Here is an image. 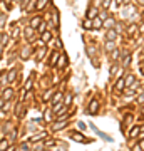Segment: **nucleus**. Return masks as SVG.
I'll return each mask as SVG.
<instances>
[{
	"label": "nucleus",
	"mask_w": 144,
	"mask_h": 151,
	"mask_svg": "<svg viewBox=\"0 0 144 151\" xmlns=\"http://www.w3.org/2000/svg\"><path fill=\"white\" fill-rule=\"evenodd\" d=\"M24 35H25V39H27V42H30V44H32V42H34V40H35V29H32V27H27V29L24 30Z\"/></svg>",
	"instance_id": "f257e3e1"
},
{
	"label": "nucleus",
	"mask_w": 144,
	"mask_h": 151,
	"mask_svg": "<svg viewBox=\"0 0 144 151\" xmlns=\"http://www.w3.org/2000/svg\"><path fill=\"white\" fill-rule=\"evenodd\" d=\"M99 111V101L97 99H92L89 102V108H87V114H97Z\"/></svg>",
	"instance_id": "f03ea898"
},
{
	"label": "nucleus",
	"mask_w": 144,
	"mask_h": 151,
	"mask_svg": "<svg viewBox=\"0 0 144 151\" xmlns=\"http://www.w3.org/2000/svg\"><path fill=\"white\" fill-rule=\"evenodd\" d=\"M89 126H91L92 129L96 131V133H97V134H99V136H101V138H102L104 141H107V143H111V141H112V138H111L109 134H106V133H102V131H99V129H97V128H96V124H92V123H91Z\"/></svg>",
	"instance_id": "7ed1b4c3"
},
{
	"label": "nucleus",
	"mask_w": 144,
	"mask_h": 151,
	"mask_svg": "<svg viewBox=\"0 0 144 151\" xmlns=\"http://www.w3.org/2000/svg\"><path fill=\"white\" fill-rule=\"evenodd\" d=\"M66 126H67V119L57 121V123H54V126H52V131H60V129H64Z\"/></svg>",
	"instance_id": "20e7f679"
},
{
	"label": "nucleus",
	"mask_w": 144,
	"mask_h": 151,
	"mask_svg": "<svg viewBox=\"0 0 144 151\" xmlns=\"http://www.w3.org/2000/svg\"><path fill=\"white\" fill-rule=\"evenodd\" d=\"M59 56H60V54H59L57 50H54V52L50 54V59H49V66H50V67H54V66L57 64V60H59Z\"/></svg>",
	"instance_id": "39448f33"
},
{
	"label": "nucleus",
	"mask_w": 144,
	"mask_h": 151,
	"mask_svg": "<svg viewBox=\"0 0 144 151\" xmlns=\"http://www.w3.org/2000/svg\"><path fill=\"white\" fill-rule=\"evenodd\" d=\"M70 136H72V139L77 141V143H87V141L91 143V141H92V139H86V138H84V136H82L80 133H72Z\"/></svg>",
	"instance_id": "423d86ee"
},
{
	"label": "nucleus",
	"mask_w": 144,
	"mask_h": 151,
	"mask_svg": "<svg viewBox=\"0 0 144 151\" xmlns=\"http://www.w3.org/2000/svg\"><path fill=\"white\" fill-rule=\"evenodd\" d=\"M40 39H42L44 44H45V42H50V39H52V32H50V30H44V32L40 34Z\"/></svg>",
	"instance_id": "0eeeda50"
},
{
	"label": "nucleus",
	"mask_w": 144,
	"mask_h": 151,
	"mask_svg": "<svg viewBox=\"0 0 144 151\" xmlns=\"http://www.w3.org/2000/svg\"><path fill=\"white\" fill-rule=\"evenodd\" d=\"M40 19H42L40 15H35V17H32V19H30V27H32V29H37L39 25L42 24V22H40Z\"/></svg>",
	"instance_id": "6e6552de"
},
{
	"label": "nucleus",
	"mask_w": 144,
	"mask_h": 151,
	"mask_svg": "<svg viewBox=\"0 0 144 151\" xmlns=\"http://www.w3.org/2000/svg\"><path fill=\"white\" fill-rule=\"evenodd\" d=\"M97 15H99V10H97V7H91V9L87 10V19H96Z\"/></svg>",
	"instance_id": "1a4fd4ad"
},
{
	"label": "nucleus",
	"mask_w": 144,
	"mask_h": 151,
	"mask_svg": "<svg viewBox=\"0 0 144 151\" xmlns=\"http://www.w3.org/2000/svg\"><path fill=\"white\" fill-rule=\"evenodd\" d=\"M106 39L107 40H116L117 39V30L116 29H109L107 30V34H106Z\"/></svg>",
	"instance_id": "9d476101"
},
{
	"label": "nucleus",
	"mask_w": 144,
	"mask_h": 151,
	"mask_svg": "<svg viewBox=\"0 0 144 151\" xmlns=\"http://www.w3.org/2000/svg\"><path fill=\"white\" fill-rule=\"evenodd\" d=\"M101 27H102V19L97 15L96 19H92V29L97 30V29H101Z\"/></svg>",
	"instance_id": "9b49d317"
},
{
	"label": "nucleus",
	"mask_w": 144,
	"mask_h": 151,
	"mask_svg": "<svg viewBox=\"0 0 144 151\" xmlns=\"http://www.w3.org/2000/svg\"><path fill=\"white\" fill-rule=\"evenodd\" d=\"M32 86H34V76H30L29 79H27L25 86H24V91H25V92H29V91L32 89Z\"/></svg>",
	"instance_id": "f8f14e48"
},
{
	"label": "nucleus",
	"mask_w": 144,
	"mask_h": 151,
	"mask_svg": "<svg viewBox=\"0 0 144 151\" xmlns=\"http://www.w3.org/2000/svg\"><path fill=\"white\" fill-rule=\"evenodd\" d=\"M5 101H10L14 98V89H3V96H2Z\"/></svg>",
	"instance_id": "ddd939ff"
},
{
	"label": "nucleus",
	"mask_w": 144,
	"mask_h": 151,
	"mask_svg": "<svg viewBox=\"0 0 144 151\" xmlns=\"http://www.w3.org/2000/svg\"><path fill=\"white\" fill-rule=\"evenodd\" d=\"M15 77H17V69H12L9 70V74H7V82H12V81H15Z\"/></svg>",
	"instance_id": "4468645a"
},
{
	"label": "nucleus",
	"mask_w": 144,
	"mask_h": 151,
	"mask_svg": "<svg viewBox=\"0 0 144 151\" xmlns=\"http://www.w3.org/2000/svg\"><path fill=\"white\" fill-rule=\"evenodd\" d=\"M114 19H111V17H107L106 20H104V22H102V27H107V29H112V27H114Z\"/></svg>",
	"instance_id": "2eb2a0df"
},
{
	"label": "nucleus",
	"mask_w": 144,
	"mask_h": 151,
	"mask_svg": "<svg viewBox=\"0 0 144 151\" xmlns=\"http://www.w3.org/2000/svg\"><path fill=\"white\" fill-rule=\"evenodd\" d=\"M49 0H37V5H35V9L37 10H44L45 7H47Z\"/></svg>",
	"instance_id": "dca6fc26"
},
{
	"label": "nucleus",
	"mask_w": 144,
	"mask_h": 151,
	"mask_svg": "<svg viewBox=\"0 0 144 151\" xmlns=\"http://www.w3.org/2000/svg\"><path fill=\"white\" fill-rule=\"evenodd\" d=\"M139 133H141V126H134L133 129L129 131V138H136Z\"/></svg>",
	"instance_id": "f3484780"
},
{
	"label": "nucleus",
	"mask_w": 144,
	"mask_h": 151,
	"mask_svg": "<svg viewBox=\"0 0 144 151\" xmlns=\"http://www.w3.org/2000/svg\"><path fill=\"white\" fill-rule=\"evenodd\" d=\"M116 49V40H107L106 42V50L107 52H112Z\"/></svg>",
	"instance_id": "a211bd4d"
},
{
	"label": "nucleus",
	"mask_w": 144,
	"mask_h": 151,
	"mask_svg": "<svg viewBox=\"0 0 144 151\" xmlns=\"http://www.w3.org/2000/svg\"><path fill=\"white\" fill-rule=\"evenodd\" d=\"M66 64H67V57H66V56H59V60H57L55 66H57V67H64Z\"/></svg>",
	"instance_id": "6ab92c4d"
},
{
	"label": "nucleus",
	"mask_w": 144,
	"mask_h": 151,
	"mask_svg": "<svg viewBox=\"0 0 144 151\" xmlns=\"http://www.w3.org/2000/svg\"><path fill=\"white\" fill-rule=\"evenodd\" d=\"M136 30H137V25L133 24V25H129V27H127V32H126V34H127L129 37H133V35L136 34Z\"/></svg>",
	"instance_id": "aec40b11"
},
{
	"label": "nucleus",
	"mask_w": 144,
	"mask_h": 151,
	"mask_svg": "<svg viewBox=\"0 0 144 151\" xmlns=\"http://www.w3.org/2000/svg\"><path fill=\"white\" fill-rule=\"evenodd\" d=\"M134 81H136V77L133 76V74H129V76H126L124 77V84L126 86H131V84H134Z\"/></svg>",
	"instance_id": "412c9836"
},
{
	"label": "nucleus",
	"mask_w": 144,
	"mask_h": 151,
	"mask_svg": "<svg viewBox=\"0 0 144 151\" xmlns=\"http://www.w3.org/2000/svg\"><path fill=\"white\" fill-rule=\"evenodd\" d=\"M59 101H62V92H60V91H59V92H55V94L52 96L50 102H52V104H55V102H59Z\"/></svg>",
	"instance_id": "4be33fe9"
},
{
	"label": "nucleus",
	"mask_w": 144,
	"mask_h": 151,
	"mask_svg": "<svg viewBox=\"0 0 144 151\" xmlns=\"http://www.w3.org/2000/svg\"><path fill=\"white\" fill-rule=\"evenodd\" d=\"M35 5H37V0H30L29 3H27V7H25V10H27V12H32V10L35 9Z\"/></svg>",
	"instance_id": "5701e85b"
},
{
	"label": "nucleus",
	"mask_w": 144,
	"mask_h": 151,
	"mask_svg": "<svg viewBox=\"0 0 144 151\" xmlns=\"http://www.w3.org/2000/svg\"><path fill=\"white\" fill-rule=\"evenodd\" d=\"M111 57H112V60H116V62H117V60L121 59V52H119L117 49H114L112 52H111Z\"/></svg>",
	"instance_id": "b1692460"
},
{
	"label": "nucleus",
	"mask_w": 144,
	"mask_h": 151,
	"mask_svg": "<svg viewBox=\"0 0 144 151\" xmlns=\"http://www.w3.org/2000/svg\"><path fill=\"white\" fill-rule=\"evenodd\" d=\"M32 54V47H25L22 52V59H29V56Z\"/></svg>",
	"instance_id": "393cba45"
},
{
	"label": "nucleus",
	"mask_w": 144,
	"mask_h": 151,
	"mask_svg": "<svg viewBox=\"0 0 144 151\" xmlns=\"http://www.w3.org/2000/svg\"><path fill=\"white\" fill-rule=\"evenodd\" d=\"M122 59H124V60H122V67H127V66L131 64V54H126Z\"/></svg>",
	"instance_id": "a878e982"
},
{
	"label": "nucleus",
	"mask_w": 144,
	"mask_h": 151,
	"mask_svg": "<svg viewBox=\"0 0 144 151\" xmlns=\"http://www.w3.org/2000/svg\"><path fill=\"white\" fill-rule=\"evenodd\" d=\"M82 27H84V29H92V19H86L84 20V22H82Z\"/></svg>",
	"instance_id": "bb28decb"
},
{
	"label": "nucleus",
	"mask_w": 144,
	"mask_h": 151,
	"mask_svg": "<svg viewBox=\"0 0 144 151\" xmlns=\"http://www.w3.org/2000/svg\"><path fill=\"white\" fill-rule=\"evenodd\" d=\"M70 102H72V94H66V98H64V106L69 108V106H70Z\"/></svg>",
	"instance_id": "cd10ccee"
},
{
	"label": "nucleus",
	"mask_w": 144,
	"mask_h": 151,
	"mask_svg": "<svg viewBox=\"0 0 144 151\" xmlns=\"http://www.w3.org/2000/svg\"><path fill=\"white\" fill-rule=\"evenodd\" d=\"M52 24L57 27L59 25V14H57V10H54V14H52Z\"/></svg>",
	"instance_id": "c85d7f7f"
},
{
	"label": "nucleus",
	"mask_w": 144,
	"mask_h": 151,
	"mask_svg": "<svg viewBox=\"0 0 144 151\" xmlns=\"http://www.w3.org/2000/svg\"><path fill=\"white\" fill-rule=\"evenodd\" d=\"M45 52H47V49H45V47H42V49L39 50V52H37V60H42V59H44Z\"/></svg>",
	"instance_id": "c756f323"
},
{
	"label": "nucleus",
	"mask_w": 144,
	"mask_h": 151,
	"mask_svg": "<svg viewBox=\"0 0 144 151\" xmlns=\"http://www.w3.org/2000/svg\"><path fill=\"white\" fill-rule=\"evenodd\" d=\"M44 119L45 121H52V109H45V114H44Z\"/></svg>",
	"instance_id": "7c9ffc66"
},
{
	"label": "nucleus",
	"mask_w": 144,
	"mask_h": 151,
	"mask_svg": "<svg viewBox=\"0 0 144 151\" xmlns=\"http://www.w3.org/2000/svg\"><path fill=\"white\" fill-rule=\"evenodd\" d=\"M9 146V139H2L0 141V151H5Z\"/></svg>",
	"instance_id": "2f4dec72"
},
{
	"label": "nucleus",
	"mask_w": 144,
	"mask_h": 151,
	"mask_svg": "<svg viewBox=\"0 0 144 151\" xmlns=\"http://www.w3.org/2000/svg\"><path fill=\"white\" fill-rule=\"evenodd\" d=\"M44 136H45V133H39V134H34V136H32V141H34V143H35V141H40Z\"/></svg>",
	"instance_id": "473e14b6"
},
{
	"label": "nucleus",
	"mask_w": 144,
	"mask_h": 151,
	"mask_svg": "<svg viewBox=\"0 0 144 151\" xmlns=\"http://www.w3.org/2000/svg\"><path fill=\"white\" fill-rule=\"evenodd\" d=\"M124 86H126V84H124V79H119V81H117L116 89H117V91H122V89H124Z\"/></svg>",
	"instance_id": "72a5a7b5"
},
{
	"label": "nucleus",
	"mask_w": 144,
	"mask_h": 151,
	"mask_svg": "<svg viewBox=\"0 0 144 151\" xmlns=\"http://www.w3.org/2000/svg\"><path fill=\"white\" fill-rule=\"evenodd\" d=\"M7 40H9V34H3V35H2V39H0V45H5V44H7Z\"/></svg>",
	"instance_id": "f704fd0d"
},
{
	"label": "nucleus",
	"mask_w": 144,
	"mask_h": 151,
	"mask_svg": "<svg viewBox=\"0 0 144 151\" xmlns=\"http://www.w3.org/2000/svg\"><path fill=\"white\" fill-rule=\"evenodd\" d=\"M30 150V144L29 143H24L22 146H20V151H29Z\"/></svg>",
	"instance_id": "c9c22d12"
},
{
	"label": "nucleus",
	"mask_w": 144,
	"mask_h": 151,
	"mask_svg": "<svg viewBox=\"0 0 144 151\" xmlns=\"http://www.w3.org/2000/svg\"><path fill=\"white\" fill-rule=\"evenodd\" d=\"M5 22H7V17H5V15H0V29L5 25Z\"/></svg>",
	"instance_id": "e433bc0d"
},
{
	"label": "nucleus",
	"mask_w": 144,
	"mask_h": 151,
	"mask_svg": "<svg viewBox=\"0 0 144 151\" xmlns=\"http://www.w3.org/2000/svg\"><path fill=\"white\" fill-rule=\"evenodd\" d=\"M109 7H111V0H104V2H102V9H109Z\"/></svg>",
	"instance_id": "4c0bfd02"
},
{
	"label": "nucleus",
	"mask_w": 144,
	"mask_h": 151,
	"mask_svg": "<svg viewBox=\"0 0 144 151\" xmlns=\"http://www.w3.org/2000/svg\"><path fill=\"white\" fill-rule=\"evenodd\" d=\"M117 70H119V67H117V66H112V67H111V76H116Z\"/></svg>",
	"instance_id": "58836bf2"
},
{
	"label": "nucleus",
	"mask_w": 144,
	"mask_h": 151,
	"mask_svg": "<svg viewBox=\"0 0 144 151\" xmlns=\"http://www.w3.org/2000/svg\"><path fill=\"white\" fill-rule=\"evenodd\" d=\"M54 144H55V143H54V141H52V139L45 141V148H52V146H54Z\"/></svg>",
	"instance_id": "ea45409f"
},
{
	"label": "nucleus",
	"mask_w": 144,
	"mask_h": 151,
	"mask_svg": "<svg viewBox=\"0 0 144 151\" xmlns=\"http://www.w3.org/2000/svg\"><path fill=\"white\" fill-rule=\"evenodd\" d=\"M37 30H39V34H42V32L45 30V24H40V25L37 27Z\"/></svg>",
	"instance_id": "a19ab883"
},
{
	"label": "nucleus",
	"mask_w": 144,
	"mask_h": 151,
	"mask_svg": "<svg viewBox=\"0 0 144 151\" xmlns=\"http://www.w3.org/2000/svg\"><path fill=\"white\" fill-rule=\"evenodd\" d=\"M29 2H30V0H20V7H22V9H25Z\"/></svg>",
	"instance_id": "79ce46f5"
},
{
	"label": "nucleus",
	"mask_w": 144,
	"mask_h": 151,
	"mask_svg": "<svg viewBox=\"0 0 144 151\" xmlns=\"http://www.w3.org/2000/svg\"><path fill=\"white\" fill-rule=\"evenodd\" d=\"M131 121H133V116H131V114H129V116H126V119H124V126H126V124H129Z\"/></svg>",
	"instance_id": "37998d69"
},
{
	"label": "nucleus",
	"mask_w": 144,
	"mask_h": 151,
	"mask_svg": "<svg viewBox=\"0 0 144 151\" xmlns=\"http://www.w3.org/2000/svg\"><path fill=\"white\" fill-rule=\"evenodd\" d=\"M77 126H79V129H86V128H87V126L82 123V121H79V123H77Z\"/></svg>",
	"instance_id": "c03bdc74"
},
{
	"label": "nucleus",
	"mask_w": 144,
	"mask_h": 151,
	"mask_svg": "<svg viewBox=\"0 0 144 151\" xmlns=\"http://www.w3.org/2000/svg\"><path fill=\"white\" fill-rule=\"evenodd\" d=\"M3 106H5V99H3V98H0V109H2Z\"/></svg>",
	"instance_id": "a18cd8bd"
},
{
	"label": "nucleus",
	"mask_w": 144,
	"mask_h": 151,
	"mask_svg": "<svg viewBox=\"0 0 144 151\" xmlns=\"http://www.w3.org/2000/svg\"><path fill=\"white\" fill-rule=\"evenodd\" d=\"M137 101H139V102H144V94H141V96L137 98Z\"/></svg>",
	"instance_id": "49530a36"
},
{
	"label": "nucleus",
	"mask_w": 144,
	"mask_h": 151,
	"mask_svg": "<svg viewBox=\"0 0 144 151\" xmlns=\"http://www.w3.org/2000/svg\"><path fill=\"white\" fill-rule=\"evenodd\" d=\"M133 151H143V150H141V146L137 144V146H134V148H133Z\"/></svg>",
	"instance_id": "de8ad7c7"
},
{
	"label": "nucleus",
	"mask_w": 144,
	"mask_h": 151,
	"mask_svg": "<svg viewBox=\"0 0 144 151\" xmlns=\"http://www.w3.org/2000/svg\"><path fill=\"white\" fill-rule=\"evenodd\" d=\"M139 146H141V150L144 151V138H143V139H141V143H139Z\"/></svg>",
	"instance_id": "09e8293b"
},
{
	"label": "nucleus",
	"mask_w": 144,
	"mask_h": 151,
	"mask_svg": "<svg viewBox=\"0 0 144 151\" xmlns=\"http://www.w3.org/2000/svg\"><path fill=\"white\" fill-rule=\"evenodd\" d=\"M5 151H15V146H10V148H7Z\"/></svg>",
	"instance_id": "8fccbe9b"
},
{
	"label": "nucleus",
	"mask_w": 144,
	"mask_h": 151,
	"mask_svg": "<svg viewBox=\"0 0 144 151\" xmlns=\"http://www.w3.org/2000/svg\"><path fill=\"white\" fill-rule=\"evenodd\" d=\"M122 2H124V0H116V3H117V5H122Z\"/></svg>",
	"instance_id": "3c124183"
},
{
	"label": "nucleus",
	"mask_w": 144,
	"mask_h": 151,
	"mask_svg": "<svg viewBox=\"0 0 144 151\" xmlns=\"http://www.w3.org/2000/svg\"><path fill=\"white\" fill-rule=\"evenodd\" d=\"M141 72H143V74H144V64H143V66H141Z\"/></svg>",
	"instance_id": "603ef678"
},
{
	"label": "nucleus",
	"mask_w": 144,
	"mask_h": 151,
	"mask_svg": "<svg viewBox=\"0 0 144 151\" xmlns=\"http://www.w3.org/2000/svg\"><path fill=\"white\" fill-rule=\"evenodd\" d=\"M129 2H131V0H124V2H122V5H124V3H129Z\"/></svg>",
	"instance_id": "864d4df0"
},
{
	"label": "nucleus",
	"mask_w": 144,
	"mask_h": 151,
	"mask_svg": "<svg viewBox=\"0 0 144 151\" xmlns=\"http://www.w3.org/2000/svg\"><path fill=\"white\" fill-rule=\"evenodd\" d=\"M2 50H3V45H0V56H2Z\"/></svg>",
	"instance_id": "5fc2aeb1"
},
{
	"label": "nucleus",
	"mask_w": 144,
	"mask_h": 151,
	"mask_svg": "<svg viewBox=\"0 0 144 151\" xmlns=\"http://www.w3.org/2000/svg\"><path fill=\"white\" fill-rule=\"evenodd\" d=\"M141 133H144V124H143V126H141Z\"/></svg>",
	"instance_id": "6e6d98bb"
},
{
	"label": "nucleus",
	"mask_w": 144,
	"mask_h": 151,
	"mask_svg": "<svg viewBox=\"0 0 144 151\" xmlns=\"http://www.w3.org/2000/svg\"><path fill=\"white\" fill-rule=\"evenodd\" d=\"M141 32H144V25H143V27H141Z\"/></svg>",
	"instance_id": "4d7b16f0"
},
{
	"label": "nucleus",
	"mask_w": 144,
	"mask_h": 151,
	"mask_svg": "<svg viewBox=\"0 0 144 151\" xmlns=\"http://www.w3.org/2000/svg\"><path fill=\"white\" fill-rule=\"evenodd\" d=\"M139 2H141V3H144V0H139Z\"/></svg>",
	"instance_id": "13d9d810"
},
{
	"label": "nucleus",
	"mask_w": 144,
	"mask_h": 151,
	"mask_svg": "<svg viewBox=\"0 0 144 151\" xmlns=\"http://www.w3.org/2000/svg\"><path fill=\"white\" fill-rule=\"evenodd\" d=\"M0 91H2V84H0Z\"/></svg>",
	"instance_id": "bf43d9fd"
},
{
	"label": "nucleus",
	"mask_w": 144,
	"mask_h": 151,
	"mask_svg": "<svg viewBox=\"0 0 144 151\" xmlns=\"http://www.w3.org/2000/svg\"><path fill=\"white\" fill-rule=\"evenodd\" d=\"M0 2H2V0H0Z\"/></svg>",
	"instance_id": "052dcab7"
},
{
	"label": "nucleus",
	"mask_w": 144,
	"mask_h": 151,
	"mask_svg": "<svg viewBox=\"0 0 144 151\" xmlns=\"http://www.w3.org/2000/svg\"><path fill=\"white\" fill-rule=\"evenodd\" d=\"M143 62H144V60H143Z\"/></svg>",
	"instance_id": "680f3d73"
}]
</instances>
